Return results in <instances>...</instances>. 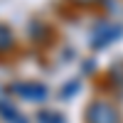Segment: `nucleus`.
Here are the masks:
<instances>
[{"label": "nucleus", "mask_w": 123, "mask_h": 123, "mask_svg": "<svg viewBox=\"0 0 123 123\" xmlns=\"http://www.w3.org/2000/svg\"><path fill=\"white\" fill-rule=\"evenodd\" d=\"M17 91H22V94H27L25 98H44V89L42 86H17Z\"/></svg>", "instance_id": "1"}, {"label": "nucleus", "mask_w": 123, "mask_h": 123, "mask_svg": "<svg viewBox=\"0 0 123 123\" xmlns=\"http://www.w3.org/2000/svg\"><path fill=\"white\" fill-rule=\"evenodd\" d=\"M12 44V35H10V30L0 25V49H7Z\"/></svg>", "instance_id": "2"}]
</instances>
